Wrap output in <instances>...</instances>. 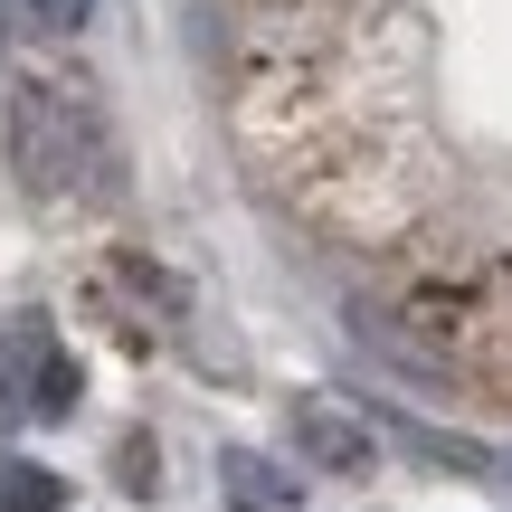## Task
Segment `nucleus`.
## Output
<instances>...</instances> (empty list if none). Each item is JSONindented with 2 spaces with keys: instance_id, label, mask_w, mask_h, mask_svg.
<instances>
[{
  "instance_id": "1",
  "label": "nucleus",
  "mask_w": 512,
  "mask_h": 512,
  "mask_svg": "<svg viewBox=\"0 0 512 512\" xmlns=\"http://www.w3.org/2000/svg\"><path fill=\"white\" fill-rule=\"evenodd\" d=\"M95 152H105V124L67 76H29L10 95V171L29 200H76L95 181Z\"/></svg>"
},
{
  "instance_id": "2",
  "label": "nucleus",
  "mask_w": 512,
  "mask_h": 512,
  "mask_svg": "<svg viewBox=\"0 0 512 512\" xmlns=\"http://www.w3.org/2000/svg\"><path fill=\"white\" fill-rule=\"evenodd\" d=\"M76 408V361L57 351L48 323H19L0 351V418H67Z\"/></svg>"
},
{
  "instance_id": "3",
  "label": "nucleus",
  "mask_w": 512,
  "mask_h": 512,
  "mask_svg": "<svg viewBox=\"0 0 512 512\" xmlns=\"http://www.w3.org/2000/svg\"><path fill=\"white\" fill-rule=\"evenodd\" d=\"M294 437L313 446V465H342V475H361V465H370V437H361L351 418H332L323 399H304V408H294Z\"/></svg>"
},
{
  "instance_id": "4",
  "label": "nucleus",
  "mask_w": 512,
  "mask_h": 512,
  "mask_svg": "<svg viewBox=\"0 0 512 512\" xmlns=\"http://www.w3.org/2000/svg\"><path fill=\"white\" fill-rule=\"evenodd\" d=\"M228 503H238V512H266V503H294V484L266 475L256 456H228Z\"/></svg>"
},
{
  "instance_id": "5",
  "label": "nucleus",
  "mask_w": 512,
  "mask_h": 512,
  "mask_svg": "<svg viewBox=\"0 0 512 512\" xmlns=\"http://www.w3.org/2000/svg\"><path fill=\"white\" fill-rule=\"evenodd\" d=\"M0 512H57V475L48 465H0Z\"/></svg>"
},
{
  "instance_id": "6",
  "label": "nucleus",
  "mask_w": 512,
  "mask_h": 512,
  "mask_svg": "<svg viewBox=\"0 0 512 512\" xmlns=\"http://www.w3.org/2000/svg\"><path fill=\"white\" fill-rule=\"evenodd\" d=\"M29 19H38L48 38H76V29L95 19V0H29Z\"/></svg>"
},
{
  "instance_id": "7",
  "label": "nucleus",
  "mask_w": 512,
  "mask_h": 512,
  "mask_svg": "<svg viewBox=\"0 0 512 512\" xmlns=\"http://www.w3.org/2000/svg\"><path fill=\"white\" fill-rule=\"evenodd\" d=\"M0 57H10V0H0Z\"/></svg>"
}]
</instances>
